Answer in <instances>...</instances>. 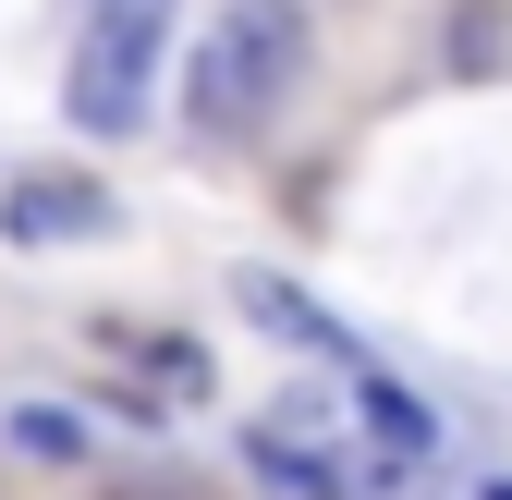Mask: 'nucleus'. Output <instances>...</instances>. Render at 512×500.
<instances>
[{
	"mask_svg": "<svg viewBox=\"0 0 512 500\" xmlns=\"http://www.w3.org/2000/svg\"><path fill=\"white\" fill-rule=\"evenodd\" d=\"M305 74V25L293 0H232V13L196 37V74H183V110H196V135H244V122H269Z\"/></svg>",
	"mask_w": 512,
	"mask_h": 500,
	"instance_id": "obj_1",
	"label": "nucleus"
},
{
	"mask_svg": "<svg viewBox=\"0 0 512 500\" xmlns=\"http://www.w3.org/2000/svg\"><path fill=\"white\" fill-rule=\"evenodd\" d=\"M159 25H171V0H86V37H74V122L86 135H135L147 74H159Z\"/></svg>",
	"mask_w": 512,
	"mask_h": 500,
	"instance_id": "obj_2",
	"label": "nucleus"
},
{
	"mask_svg": "<svg viewBox=\"0 0 512 500\" xmlns=\"http://www.w3.org/2000/svg\"><path fill=\"white\" fill-rule=\"evenodd\" d=\"M0 232H13V244H86V232H110V183H86V171H25L13 196H0Z\"/></svg>",
	"mask_w": 512,
	"mask_h": 500,
	"instance_id": "obj_3",
	"label": "nucleus"
},
{
	"mask_svg": "<svg viewBox=\"0 0 512 500\" xmlns=\"http://www.w3.org/2000/svg\"><path fill=\"white\" fill-rule=\"evenodd\" d=\"M354 440L378 452V476H415L439 452V415L403 391V379H378V366H354Z\"/></svg>",
	"mask_w": 512,
	"mask_h": 500,
	"instance_id": "obj_4",
	"label": "nucleus"
},
{
	"mask_svg": "<svg viewBox=\"0 0 512 500\" xmlns=\"http://www.w3.org/2000/svg\"><path fill=\"white\" fill-rule=\"evenodd\" d=\"M244 318H256V330H281V342H305V354H330L342 379L366 366V354H354V330H342V318H317V305H305L281 269H244Z\"/></svg>",
	"mask_w": 512,
	"mask_h": 500,
	"instance_id": "obj_5",
	"label": "nucleus"
},
{
	"mask_svg": "<svg viewBox=\"0 0 512 500\" xmlns=\"http://www.w3.org/2000/svg\"><path fill=\"white\" fill-rule=\"evenodd\" d=\"M98 342H110L122 366H135V379H159L171 403H196V391H208V354L183 342V330H98Z\"/></svg>",
	"mask_w": 512,
	"mask_h": 500,
	"instance_id": "obj_6",
	"label": "nucleus"
},
{
	"mask_svg": "<svg viewBox=\"0 0 512 500\" xmlns=\"http://www.w3.org/2000/svg\"><path fill=\"white\" fill-rule=\"evenodd\" d=\"M452 74H512V0H464L452 13Z\"/></svg>",
	"mask_w": 512,
	"mask_h": 500,
	"instance_id": "obj_7",
	"label": "nucleus"
},
{
	"mask_svg": "<svg viewBox=\"0 0 512 500\" xmlns=\"http://www.w3.org/2000/svg\"><path fill=\"white\" fill-rule=\"evenodd\" d=\"M13 452L74 464V452H86V415H74V403H25V415H13Z\"/></svg>",
	"mask_w": 512,
	"mask_h": 500,
	"instance_id": "obj_8",
	"label": "nucleus"
},
{
	"mask_svg": "<svg viewBox=\"0 0 512 500\" xmlns=\"http://www.w3.org/2000/svg\"><path fill=\"white\" fill-rule=\"evenodd\" d=\"M488 500H512V476H500V488H488Z\"/></svg>",
	"mask_w": 512,
	"mask_h": 500,
	"instance_id": "obj_9",
	"label": "nucleus"
}]
</instances>
